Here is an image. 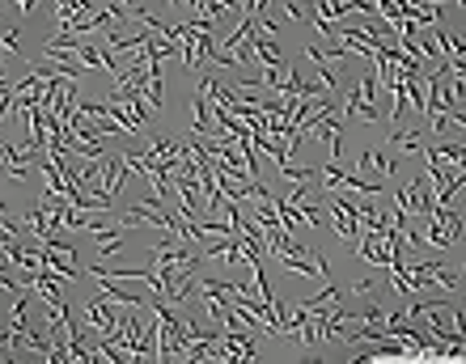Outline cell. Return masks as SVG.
I'll return each mask as SVG.
<instances>
[{"label":"cell","instance_id":"8","mask_svg":"<svg viewBox=\"0 0 466 364\" xmlns=\"http://www.w3.org/2000/svg\"><path fill=\"white\" fill-rule=\"evenodd\" d=\"M331 301H339V288H327L323 297H314V301H301V305H305V309H327Z\"/></svg>","mask_w":466,"mask_h":364},{"label":"cell","instance_id":"4","mask_svg":"<svg viewBox=\"0 0 466 364\" xmlns=\"http://www.w3.org/2000/svg\"><path fill=\"white\" fill-rule=\"evenodd\" d=\"M369 165H377L382 178H395V169H399V165H395V149H373V153H369Z\"/></svg>","mask_w":466,"mask_h":364},{"label":"cell","instance_id":"2","mask_svg":"<svg viewBox=\"0 0 466 364\" xmlns=\"http://www.w3.org/2000/svg\"><path fill=\"white\" fill-rule=\"evenodd\" d=\"M93 284H97V297H106L110 305H124V309H140V305H149V301H140V297H128L110 276H93Z\"/></svg>","mask_w":466,"mask_h":364},{"label":"cell","instance_id":"6","mask_svg":"<svg viewBox=\"0 0 466 364\" xmlns=\"http://www.w3.org/2000/svg\"><path fill=\"white\" fill-rule=\"evenodd\" d=\"M432 284H441V288H450V293H458V288H462L458 271H450V267H441V263H432Z\"/></svg>","mask_w":466,"mask_h":364},{"label":"cell","instance_id":"1","mask_svg":"<svg viewBox=\"0 0 466 364\" xmlns=\"http://www.w3.org/2000/svg\"><path fill=\"white\" fill-rule=\"evenodd\" d=\"M85 322H89V330L93 335H102V339H115V330H119V313L110 309V301L106 297H89L85 301Z\"/></svg>","mask_w":466,"mask_h":364},{"label":"cell","instance_id":"3","mask_svg":"<svg viewBox=\"0 0 466 364\" xmlns=\"http://www.w3.org/2000/svg\"><path fill=\"white\" fill-rule=\"evenodd\" d=\"M26 229L34 233V241H43L47 233H51V212H47V204L38 199V204H30V212H26Z\"/></svg>","mask_w":466,"mask_h":364},{"label":"cell","instance_id":"5","mask_svg":"<svg viewBox=\"0 0 466 364\" xmlns=\"http://www.w3.org/2000/svg\"><path fill=\"white\" fill-rule=\"evenodd\" d=\"M424 241H428V246H436V250H454V246H458V237H454L445 225H436V221H432V229H428Z\"/></svg>","mask_w":466,"mask_h":364},{"label":"cell","instance_id":"9","mask_svg":"<svg viewBox=\"0 0 466 364\" xmlns=\"http://www.w3.org/2000/svg\"><path fill=\"white\" fill-rule=\"evenodd\" d=\"M0 47H9V51H17V47H21V38H17V30H9L5 38H0Z\"/></svg>","mask_w":466,"mask_h":364},{"label":"cell","instance_id":"7","mask_svg":"<svg viewBox=\"0 0 466 364\" xmlns=\"http://www.w3.org/2000/svg\"><path fill=\"white\" fill-rule=\"evenodd\" d=\"M297 221H305V225H314V229H323V225H327V216L318 212L310 199H301V204H297Z\"/></svg>","mask_w":466,"mask_h":364}]
</instances>
